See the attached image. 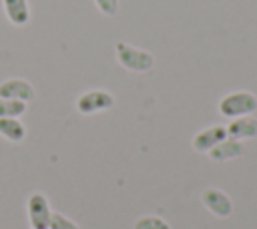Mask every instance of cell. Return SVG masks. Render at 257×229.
<instances>
[{
  "label": "cell",
  "mask_w": 257,
  "mask_h": 229,
  "mask_svg": "<svg viewBox=\"0 0 257 229\" xmlns=\"http://www.w3.org/2000/svg\"><path fill=\"white\" fill-rule=\"evenodd\" d=\"M114 54H116L118 64L122 68L131 70V72H147L155 64L153 52H149L145 48H137L128 42H116L114 44Z\"/></svg>",
  "instance_id": "cell-1"
},
{
  "label": "cell",
  "mask_w": 257,
  "mask_h": 229,
  "mask_svg": "<svg viewBox=\"0 0 257 229\" xmlns=\"http://www.w3.org/2000/svg\"><path fill=\"white\" fill-rule=\"evenodd\" d=\"M219 112L227 119H235V117H243V114H253L257 110V96L249 90H233L229 94H225L219 104H217Z\"/></svg>",
  "instance_id": "cell-2"
},
{
  "label": "cell",
  "mask_w": 257,
  "mask_h": 229,
  "mask_svg": "<svg viewBox=\"0 0 257 229\" xmlns=\"http://www.w3.org/2000/svg\"><path fill=\"white\" fill-rule=\"evenodd\" d=\"M112 104H114V96L102 88L86 90L76 98V110L80 114H94L100 110H108Z\"/></svg>",
  "instance_id": "cell-3"
},
{
  "label": "cell",
  "mask_w": 257,
  "mask_h": 229,
  "mask_svg": "<svg viewBox=\"0 0 257 229\" xmlns=\"http://www.w3.org/2000/svg\"><path fill=\"white\" fill-rule=\"evenodd\" d=\"M26 211H28V221L32 229H48V221H50V205L44 193H30L28 201H26Z\"/></svg>",
  "instance_id": "cell-4"
},
{
  "label": "cell",
  "mask_w": 257,
  "mask_h": 229,
  "mask_svg": "<svg viewBox=\"0 0 257 229\" xmlns=\"http://www.w3.org/2000/svg\"><path fill=\"white\" fill-rule=\"evenodd\" d=\"M201 203L215 217H221V219H225V217H229L233 213V201H231V197L225 191L217 189V187H205L201 191Z\"/></svg>",
  "instance_id": "cell-5"
},
{
  "label": "cell",
  "mask_w": 257,
  "mask_h": 229,
  "mask_svg": "<svg viewBox=\"0 0 257 229\" xmlns=\"http://www.w3.org/2000/svg\"><path fill=\"white\" fill-rule=\"evenodd\" d=\"M0 96L28 102L34 98V86L24 78H6L0 82Z\"/></svg>",
  "instance_id": "cell-6"
},
{
  "label": "cell",
  "mask_w": 257,
  "mask_h": 229,
  "mask_svg": "<svg viewBox=\"0 0 257 229\" xmlns=\"http://www.w3.org/2000/svg\"><path fill=\"white\" fill-rule=\"evenodd\" d=\"M223 139H227V129L221 127V125H213V127L201 129L199 133H195V137H193V149L197 153H209Z\"/></svg>",
  "instance_id": "cell-7"
},
{
  "label": "cell",
  "mask_w": 257,
  "mask_h": 229,
  "mask_svg": "<svg viewBox=\"0 0 257 229\" xmlns=\"http://www.w3.org/2000/svg\"><path fill=\"white\" fill-rule=\"evenodd\" d=\"M225 129H227V137H231V139H237V141L255 139L257 137V119L251 114L235 117V119H231V123Z\"/></svg>",
  "instance_id": "cell-8"
},
{
  "label": "cell",
  "mask_w": 257,
  "mask_h": 229,
  "mask_svg": "<svg viewBox=\"0 0 257 229\" xmlns=\"http://www.w3.org/2000/svg\"><path fill=\"white\" fill-rule=\"evenodd\" d=\"M243 155V141H237V139H223L221 143H217L211 151H209V159L215 161V163H225V161H231V159H237Z\"/></svg>",
  "instance_id": "cell-9"
},
{
  "label": "cell",
  "mask_w": 257,
  "mask_h": 229,
  "mask_svg": "<svg viewBox=\"0 0 257 229\" xmlns=\"http://www.w3.org/2000/svg\"><path fill=\"white\" fill-rule=\"evenodd\" d=\"M4 14L14 26H24L30 20V4L28 0H2Z\"/></svg>",
  "instance_id": "cell-10"
},
{
  "label": "cell",
  "mask_w": 257,
  "mask_h": 229,
  "mask_svg": "<svg viewBox=\"0 0 257 229\" xmlns=\"http://www.w3.org/2000/svg\"><path fill=\"white\" fill-rule=\"evenodd\" d=\"M0 137L10 141V143H20L26 137V127L20 119L12 117H2L0 119Z\"/></svg>",
  "instance_id": "cell-11"
},
{
  "label": "cell",
  "mask_w": 257,
  "mask_h": 229,
  "mask_svg": "<svg viewBox=\"0 0 257 229\" xmlns=\"http://www.w3.org/2000/svg\"><path fill=\"white\" fill-rule=\"evenodd\" d=\"M24 112H26V102L14 100V98H2V96H0V119H2V117L18 119V117L24 114Z\"/></svg>",
  "instance_id": "cell-12"
},
{
  "label": "cell",
  "mask_w": 257,
  "mask_h": 229,
  "mask_svg": "<svg viewBox=\"0 0 257 229\" xmlns=\"http://www.w3.org/2000/svg\"><path fill=\"white\" fill-rule=\"evenodd\" d=\"M133 229H171L169 223L159 215H145L139 217L133 225Z\"/></svg>",
  "instance_id": "cell-13"
},
{
  "label": "cell",
  "mask_w": 257,
  "mask_h": 229,
  "mask_svg": "<svg viewBox=\"0 0 257 229\" xmlns=\"http://www.w3.org/2000/svg\"><path fill=\"white\" fill-rule=\"evenodd\" d=\"M48 229H78V225L72 219H68L66 215H62L58 211H52L50 221H48Z\"/></svg>",
  "instance_id": "cell-14"
},
{
  "label": "cell",
  "mask_w": 257,
  "mask_h": 229,
  "mask_svg": "<svg viewBox=\"0 0 257 229\" xmlns=\"http://www.w3.org/2000/svg\"><path fill=\"white\" fill-rule=\"evenodd\" d=\"M94 4L104 16H114L118 12V0H94Z\"/></svg>",
  "instance_id": "cell-15"
}]
</instances>
